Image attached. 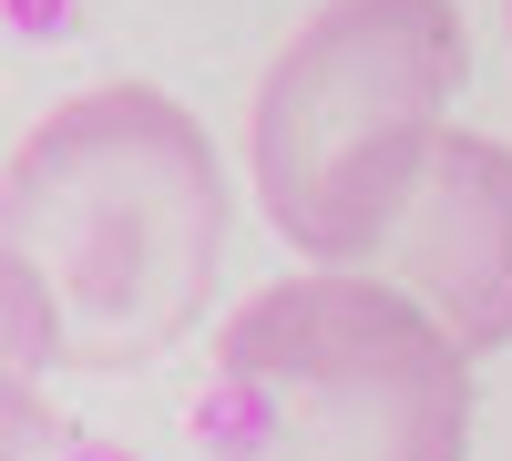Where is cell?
Instances as JSON below:
<instances>
[{"label":"cell","mask_w":512,"mask_h":461,"mask_svg":"<svg viewBox=\"0 0 512 461\" xmlns=\"http://www.w3.org/2000/svg\"><path fill=\"white\" fill-rule=\"evenodd\" d=\"M11 380L154 369L216 298L226 164L154 82H93L31 123L0 175Z\"/></svg>","instance_id":"obj_1"},{"label":"cell","mask_w":512,"mask_h":461,"mask_svg":"<svg viewBox=\"0 0 512 461\" xmlns=\"http://www.w3.org/2000/svg\"><path fill=\"white\" fill-rule=\"evenodd\" d=\"M472 21L461 0H318L246 103V175L308 267H379L451 134Z\"/></svg>","instance_id":"obj_2"},{"label":"cell","mask_w":512,"mask_h":461,"mask_svg":"<svg viewBox=\"0 0 512 461\" xmlns=\"http://www.w3.org/2000/svg\"><path fill=\"white\" fill-rule=\"evenodd\" d=\"M195 431L216 461H461L472 349L400 277L297 267L216 328Z\"/></svg>","instance_id":"obj_3"},{"label":"cell","mask_w":512,"mask_h":461,"mask_svg":"<svg viewBox=\"0 0 512 461\" xmlns=\"http://www.w3.org/2000/svg\"><path fill=\"white\" fill-rule=\"evenodd\" d=\"M390 277L420 287L472 359L512 349V144L502 134H461V123L441 134L420 205L390 236Z\"/></svg>","instance_id":"obj_4"}]
</instances>
